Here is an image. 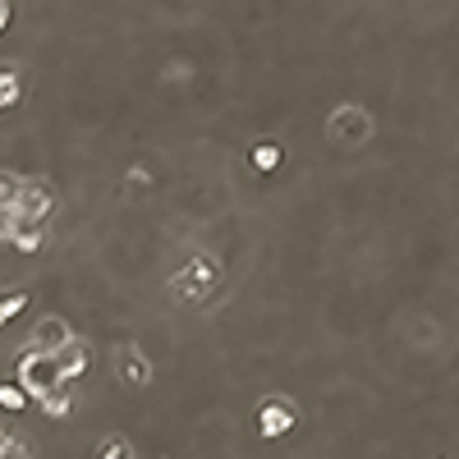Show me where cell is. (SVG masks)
I'll list each match as a JSON object with an SVG mask.
<instances>
[{
    "instance_id": "cell-1",
    "label": "cell",
    "mask_w": 459,
    "mask_h": 459,
    "mask_svg": "<svg viewBox=\"0 0 459 459\" xmlns=\"http://www.w3.org/2000/svg\"><path fill=\"white\" fill-rule=\"evenodd\" d=\"M19 386L28 391V395H37V400H42V395H51L56 386H65V382H60V368H56V359L33 354V349H28V354L19 359Z\"/></svg>"
},
{
    "instance_id": "cell-2",
    "label": "cell",
    "mask_w": 459,
    "mask_h": 459,
    "mask_svg": "<svg viewBox=\"0 0 459 459\" xmlns=\"http://www.w3.org/2000/svg\"><path fill=\"white\" fill-rule=\"evenodd\" d=\"M327 129H331V138H336V143L359 147V143H368V138H372V115L363 111V106H340V111L327 120Z\"/></svg>"
},
{
    "instance_id": "cell-3",
    "label": "cell",
    "mask_w": 459,
    "mask_h": 459,
    "mask_svg": "<svg viewBox=\"0 0 459 459\" xmlns=\"http://www.w3.org/2000/svg\"><path fill=\"white\" fill-rule=\"evenodd\" d=\"M211 285H216V262H211V257H194V262H188L184 272L175 276V299L198 304V299H207V294H211Z\"/></svg>"
},
{
    "instance_id": "cell-4",
    "label": "cell",
    "mask_w": 459,
    "mask_h": 459,
    "mask_svg": "<svg viewBox=\"0 0 459 459\" xmlns=\"http://www.w3.org/2000/svg\"><path fill=\"white\" fill-rule=\"evenodd\" d=\"M51 207H56V194H51L46 184H37V179H23V188H19V202H14V216H19V221L42 226L46 216H51Z\"/></svg>"
},
{
    "instance_id": "cell-5",
    "label": "cell",
    "mask_w": 459,
    "mask_h": 459,
    "mask_svg": "<svg viewBox=\"0 0 459 459\" xmlns=\"http://www.w3.org/2000/svg\"><path fill=\"white\" fill-rule=\"evenodd\" d=\"M69 340H74V336H69V327H65V317H42V321H37V331H33V354L56 359Z\"/></svg>"
},
{
    "instance_id": "cell-6",
    "label": "cell",
    "mask_w": 459,
    "mask_h": 459,
    "mask_svg": "<svg viewBox=\"0 0 459 459\" xmlns=\"http://www.w3.org/2000/svg\"><path fill=\"white\" fill-rule=\"evenodd\" d=\"M289 427H294V404L266 400L262 409H257V431H262V437H285Z\"/></svg>"
},
{
    "instance_id": "cell-7",
    "label": "cell",
    "mask_w": 459,
    "mask_h": 459,
    "mask_svg": "<svg viewBox=\"0 0 459 459\" xmlns=\"http://www.w3.org/2000/svg\"><path fill=\"white\" fill-rule=\"evenodd\" d=\"M115 368H120V376H124V386H147V376H152V363H147L133 344H124V349H120Z\"/></svg>"
},
{
    "instance_id": "cell-8",
    "label": "cell",
    "mask_w": 459,
    "mask_h": 459,
    "mask_svg": "<svg viewBox=\"0 0 459 459\" xmlns=\"http://www.w3.org/2000/svg\"><path fill=\"white\" fill-rule=\"evenodd\" d=\"M56 368H60V382L69 386V382H74V376H78V372H83V368H88V349H83V344H78V340H69V344L60 349V354H56Z\"/></svg>"
},
{
    "instance_id": "cell-9",
    "label": "cell",
    "mask_w": 459,
    "mask_h": 459,
    "mask_svg": "<svg viewBox=\"0 0 459 459\" xmlns=\"http://www.w3.org/2000/svg\"><path fill=\"white\" fill-rule=\"evenodd\" d=\"M19 188H23V179H19V175L0 170V207H5V211H14V202H19Z\"/></svg>"
},
{
    "instance_id": "cell-10",
    "label": "cell",
    "mask_w": 459,
    "mask_h": 459,
    "mask_svg": "<svg viewBox=\"0 0 459 459\" xmlns=\"http://www.w3.org/2000/svg\"><path fill=\"white\" fill-rule=\"evenodd\" d=\"M28 308V294L23 289H14V294H0V327H5V321L14 317V313H23Z\"/></svg>"
},
{
    "instance_id": "cell-11",
    "label": "cell",
    "mask_w": 459,
    "mask_h": 459,
    "mask_svg": "<svg viewBox=\"0 0 459 459\" xmlns=\"http://www.w3.org/2000/svg\"><path fill=\"white\" fill-rule=\"evenodd\" d=\"M253 166H257V170H276V166H281V147H276V143H257V147H253Z\"/></svg>"
},
{
    "instance_id": "cell-12",
    "label": "cell",
    "mask_w": 459,
    "mask_h": 459,
    "mask_svg": "<svg viewBox=\"0 0 459 459\" xmlns=\"http://www.w3.org/2000/svg\"><path fill=\"white\" fill-rule=\"evenodd\" d=\"M69 391H74V386H56L51 395H42L37 404H42L46 414H65V409H69Z\"/></svg>"
},
{
    "instance_id": "cell-13",
    "label": "cell",
    "mask_w": 459,
    "mask_h": 459,
    "mask_svg": "<svg viewBox=\"0 0 459 459\" xmlns=\"http://www.w3.org/2000/svg\"><path fill=\"white\" fill-rule=\"evenodd\" d=\"M19 101V78L14 69H0V106H14Z\"/></svg>"
},
{
    "instance_id": "cell-14",
    "label": "cell",
    "mask_w": 459,
    "mask_h": 459,
    "mask_svg": "<svg viewBox=\"0 0 459 459\" xmlns=\"http://www.w3.org/2000/svg\"><path fill=\"white\" fill-rule=\"evenodd\" d=\"M0 404H5V409H23V404H28V391H23L19 382L14 386H0Z\"/></svg>"
},
{
    "instance_id": "cell-15",
    "label": "cell",
    "mask_w": 459,
    "mask_h": 459,
    "mask_svg": "<svg viewBox=\"0 0 459 459\" xmlns=\"http://www.w3.org/2000/svg\"><path fill=\"white\" fill-rule=\"evenodd\" d=\"M101 459H133V450L120 437H111V441H101Z\"/></svg>"
},
{
    "instance_id": "cell-16",
    "label": "cell",
    "mask_w": 459,
    "mask_h": 459,
    "mask_svg": "<svg viewBox=\"0 0 459 459\" xmlns=\"http://www.w3.org/2000/svg\"><path fill=\"white\" fill-rule=\"evenodd\" d=\"M10 239H14V211L0 207V244H10Z\"/></svg>"
},
{
    "instance_id": "cell-17",
    "label": "cell",
    "mask_w": 459,
    "mask_h": 459,
    "mask_svg": "<svg viewBox=\"0 0 459 459\" xmlns=\"http://www.w3.org/2000/svg\"><path fill=\"white\" fill-rule=\"evenodd\" d=\"M10 446H14V441H10V437H5V431H0V455H5V450H10Z\"/></svg>"
},
{
    "instance_id": "cell-18",
    "label": "cell",
    "mask_w": 459,
    "mask_h": 459,
    "mask_svg": "<svg viewBox=\"0 0 459 459\" xmlns=\"http://www.w3.org/2000/svg\"><path fill=\"white\" fill-rule=\"evenodd\" d=\"M5 14H10V10H5V5H0V28H5Z\"/></svg>"
}]
</instances>
